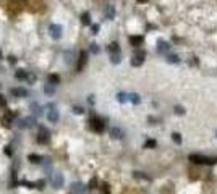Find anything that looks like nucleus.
I'll return each mask as SVG.
<instances>
[{
  "label": "nucleus",
  "mask_w": 217,
  "mask_h": 194,
  "mask_svg": "<svg viewBox=\"0 0 217 194\" xmlns=\"http://www.w3.org/2000/svg\"><path fill=\"white\" fill-rule=\"evenodd\" d=\"M143 62H144V52H138V54L131 58V65H133V66H141Z\"/></svg>",
  "instance_id": "nucleus-6"
},
{
  "label": "nucleus",
  "mask_w": 217,
  "mask_h": 194,
  "mask_svg": "<svg viewBox=\"0 0 217 194\" xmlns=\"http://www.w3.org/2000/svg\"><path fill=\"white\" fill-rule=\"evenodd\" d=\"M31 112H33V113H34V117H40V115H42V107H40L39 104H36V102H33V104H31Z\"/></svg>",
  "instance_id": "nucleus-10"
},
{
  "label": "nucleus",
  "mask_w": 217,
  "mask_h": 194,
  "mask_svg": "<svg viewBox=\"0 0 217 194\" xmlns=\"http://www.w3.org/2000/svg\"><path fill=\"white\" fill-rule=\"evenodd\" d=\"M104 13H106V16L109 18V20H113V18H115V8H113L112 5L106 7V11H104Z\"/></svg>",
  "instance_id": "nucleus-16"
},
{
  "label": "nucleus",
  "mask_w": 217,
  "mask_h": 194,
  "mask_svg": "<svg viewBox=\"0 0 217 194\" xmlns=\"http://www.w3.org/2000/svg\"><path fill=\"white\" fill-rule=\"evenodd\" d=\"M128 100H130L131 104L138 105L141 102V97H139V94H136V92H131V94H128Z\"/></svg>",
  "instance_id": "nucleus-14"
},
{
  "label": "nucleus",
  "mask_w": 217,
  "mask_h": 194,
  "mask_svg": "<svg viewBox=\"0 0 217 194\" xmlns=\"http://www.w3.org/2000/svg\"><path fill=\"white\" fill-rule=\"evenodd\" d=\"M99 31V24H92V34H97Z\"/></svg>",
  "instance_id": "nucleus-32"
},
{
  "label": "nucleus",
  "mask_w": 217,
  "mask_h": 194,
  "mask_svg": "<svg viewBox=\"0 0 217 194\" xmlns=\"http://www.w3.org/2000/svg\"><path fill=\"white\" fill-rule=\"evenodd\" d=\"M190 160H191V162H194V164H214L211 159H204V157H201V155H196V154L190 155Z\"/></svg>",
  "instance_id": "nucleus-5"
},
{
  "label": "nucleus",
  "mask_w": 217,
  "mask_h": 194,
  "mask_svg": "<svg viewBox=\"0 0 217 194\" xmlns=\"http://www.w3.org/2000/svg\"><path fill=\"white\" fill-rule=\"evenodd\" d=\"M130 42H131L133 47H139V45L143 44V37L141 36H131V37H130Z\"/></svg>",
  "instance_id": "nucleus-13"
},
{
  "label": "nucleus",
  "mask_w": 217,
  "mask_h": 194,
  "mask_svg": "<svg viewBox=\"0 0 217 194\" xmlns=\"http://www.w3.org/2000/svg\"><path fill=\"white\" fill-rule=\"evenodd\" d=\"M0 58H2V52H0Z\"/></svg>",
  "instance_id": "nucleus-37"
},
{
  "label": "nucleus",
  "mask_w": 217,
  "mask_h": 194,
  "mask_svg": "<svg viewBox=\"0 0 217 194\" xmlns=\"http://www.w3.org/2000/svg\"><path fill=\"white\" fill-rule=\"evenodd\" d=\"M44 94L49 95V97H52V95L55 94V86L54 84H46L44 86Z\"/></svg>",
  "instance_id": "nucleus-15"
},
{
  "label": "nucleus",
  "mask_w": 217,
  "mask_h": 194,
  "mask_svg": "<svg viewBox=\"0 0 217 194\" xmlns=\"http://www.w3.org/2000/svg\"><path fill=\"white\" fill-rule=\"evenodd\" d=\"M81 23H83L84 26H89V24H91V15H89L88 11H84V13L81 15Z\"/></svg>",
  "instance_id": "nucleus-19"
},
{
  "label": "nucleus",
  "mask_w": 217,
  "mask_h": 194,
  "mask_svg": "<svg viewBox=\"0 0 217 194\" xmlns=\"http://www.w3.org/2000/svg\"><path fill=\"white\" fill-rule=\"evenodd\" d=\"M112 63H113V65H117V63H120V55H118V54H112Z\"/></svg>",
  "instance_id": "nucleus-26"
},
{
  "label": "nucleus",
  "mask_w": 217,
  "mask_h": 194,
  "mask_svg": "<svg viewBox=\"0 0 217 194\" xmlns=\"http://www.w3.org/2000/svg\"><path fill=\"white\" fill-rule=\"evenodd\" d=\"M99 50L101 49H99V45L97 44H91V52L92 54H99Z\"/></svg>",
  "instance_id": "nucleus-29"
},
{
  "label": "nucleus",
  "mask_w": 217,
  "mask_h": 194,
  "mask_svg": "<svg viewBox=\"0 0 217 194\" xmlns=\"http://www.w3.org/2000/svg\"><path fill=\"white\" fill-rule=\"evenodd\" d=\"M117 100H118L120 104L128 102V94H126V92H118V94H117Z\"/></svg>",
  "instance_id": "nucleus-22"
},
{
  "label": "nucleus",
  "mask_w": 217,
  "mask_h": 194,
  "mask_svg": "<svg viewBox=\"0 0 217 194\" xmlns=\"http://www.w3.org/2000/svg\"><path fill=\"white\" fill-rule=\"evenodd\" d=\"M40 131H42V133L39 134L37 141H39V142H42V144H46V142H49V131H47L46 128H40Z\"/></svg>",
  "instance_id": "nucleus-9"
},
{
  "label": "nucleus",
  "mask_w": 217,
  "mask_h": 194,
  "mask_svg": "<svg viewBox=\"0 0 217 194\" xmlns=\"http://www.w3.org/2000/svg\"><path fill=\"white\" fill-rule=\"evenodd\" d=\"M175 112H177L178 115H183V113H185V110H183L182 107H175Z\"/></svg>",
  "instance_id": "nucleus-31"
},
{
  "label": "nucleus",
  "mask_w": 217,
  "mask_h": 194,
  "mask_svg": "<svg viewBox=\"0 0 217 194\" xmlns=\"http://www.w3.org/2000/svg\"><path fill=\"white\" fill-rule=\"evenodd\" d=\"M96 184H97V179L94 178V179H92V181H91V183H89V189H92V188H94V186H96Z\"/></svg>",
  "instance_id": "nucleus-34"
},
{
  "label": "nucleus",
  "mask_w": 217,
  "mask_h": 194,
  "mask_svg": "<svg viewBox=\"0 0 217 194\" xmlns=\"http://www.w3.org/2000/svg\"><path fill=\"white\" fill-rule=\"evenodd\" d=\"M146 147H156V141H152V139H149V141H146Z\"/></svg>",
  "instance_id": "nucleus-30"
},
{
  "label": "nucleus",
  "mask_w": 217,
  "mask_h": 194,
  "mask_svg": "<svg viewBox=\"0 0 217 194\" xmlns=\"http://www.w3.org/2000/svg\"><path fill=\"white\" fill-rule=\"evenodd\" d=\"M110 136L113 138V139H120V138H123V133H121V129H118V128H112L110 129Z\"/></svg>",
  "instance_id": "nucleus-17"
},
{
  "label": "nucleus",
  "mask_w": 217,
  "mask_h": 194,
  "mask_svg": "<svg viewBox=\"0 0 217 194\" xmlns=\"http://www.w3.org/2000/svg\"><path fill=\"white\" fill-rule=\"evenodd\" d=\"M50 183H52V188L55 189H60L62 186H63V183H65V179H63V175L62 173H52L50 175Z\"/></svg>",
  "instance_id": "nucleus-1"
},
{
  "label": "nucleus",
  "mask_w": 217,
  "mask_h": 194,
  "mask_svg": "<svg viewBox=\"0 0 217 194\" xmlns=\"http://www.w3.org/2000/svg\"><path fill=\"white\" fill-rule=\"evenodd\" d=\"M86 62H88V54H86V52H81L80 54V62H78V71L83 70V66L86 65Z\"/></svg>",
  "instance_id": "nucleus-11"
},
{
  "label": "nucleus",
  "mask_w": 217,
  "mask_h": 194,
  "mask_svg": "<svg viewBox=\"0 0 217 194\" xmlns=\"http://www.w3.org/2000/svg\"><path fill=\"white\" fill-rule=\"evenodd\" d=\"M11 94L15 95V97H28L29 92H28L25 87H13V89H11Z\"/></svg>",
  "instance_id": "nucleus-8"
},
{
  "label": "nucleus",
  "mask_w": 217,
  "mask_h": 194,
  "mask_svg": "<svg viewBox=\"0 0 217 194\" xmlns=\"http://www.w3.org/2000/svg\"><path fill=\"white\" fill-rule=\"evenodd\" d=\"M88 102H89V104H94V95H89V99H88Z\"/></svg>",
  "instance_id": "nucleus-35"
},
{
  "label": "nucleus",
  "mask_w": 217,
  "mask_h": 194,
  "mask_svg": "<svg viewBox=\"0 0 217 194\" xmlns=\"http://www.w3.org/2000/svg\"><path fill=\"white\" fill-rule=\"evenodd\" d=\"M91 123H92V129H94V131H97V133H102V131H104V128H106V124L102 123V120H99V118H94Z\"/></svg>",
  "instance_id": "nucleus-7"
},
{
  "label": "nucleus",
  "mask_w": 217,
  "mask_h": 194,
  "mask_svg": "<svg viewBox=\"0 0 217 194\" xmlns=\"http://www.w3.org/2000/svg\"><path fill=\"white\" fill-rule=\"evenodd\" d=\"M83 112H84V110H83V107H78V105H75V107H73V113H75V115H81Z\"/></svg>",
  "instance_id": "nucleus-28"
},
{
  "label": "nucleus",
  "mask_w": 217,
  "mask_h": 194,
  "mask_svg": "<svg viewBox=\"0 0 217 194\" xmlns=\"http://www.w3.org/2000/svg\"><path fill=\"white\" fill-rule=\"evenodd\" d=\"M107 50L110 52V54H118V50H120V47H118V44L117 42H112L109 47H107Z\"/></svg>",
  "instance_id": "nucleus-23"
},
{
  "label": "nucleus",
  "mask_w": 217,
  "mask_h": 194,
  "mask_svg": "<svg viewBox=\"0 0 217 194\" xmlns=\"http://www.w3.org/2000/svg\"><path fill=\"white\" fill-rule=\"evenodd\" d=\"M169 47H170V45L167 44L165 40H159V44H157V50H159V52H167Z\"/></svg>",
  "instance_id": "nucleus-20"
},
{
  "label": "nucleus",
  "mask_w": 217,
  "mask_h": 194,
  "mask_svg": "<svg viewBox=\"0 0 217 194\" xmlns=\"http://www.w3.org/2000/svg\"><path fill=\"white\" fill-rule=\"evenodd\" d=\"M36 124V117H28V118H23L20 121V128H31Z\"/></svg>",
  "instance_id": "nucleus-4"
},
{
  "label": "nucleus",
  "mask_w": 217,
  "mask_h": 194,
  "mask_svg": "<svg viewBox=\"0 0 217 194\" xmlns=\"http://www.w3.org/2000/svg\"><path fill=\"white\" fill-rule=\"evenodd\" d=\"M28 159H29L31 164H42V157L37 154H29L28 155Z\"/></svg>",
  "instance_id": "nucleus-18"
},
{
  "label": "nucleus",
  "mask_w": 217,
  "mask_h": 194,
  "mask_svg": "<svg viewBox=\"0 0 217 194\" xmlns=\"http://www.w3.org/2000/svg\"><path fill=\"white\" fill-rule=\"evenodd\" d=\"M49 83H50V84H58V83H60V76L58 75H50L49 76Z\"/></svg>",
  "instance_id": "nucleus-24"
},
{
  "label": "nucleus",
  "mask_w": 217,
  "mask_h": 194,
  "mask_svg": "<svg viewBox=\"0 0 217 194\" xmlns=\"http://www.w3.org/2000/svg\"><path fill=\"white\" fill-rule=\"evenodd\" d=\"M50 107V110L47 112V120L50 121V123H57L58 121V118H60V115H58V110L54 107V105H49Z\"/></svg>",
  "instance_id": "nucleus-3"
},
{
  "label": "nucleus",
  "mask_w": 217,
  "mask_h": 194,
  "mask_svg": "<svg viewBox=\"0 0 217 194\" xmlns=\"http://www.w3.org/2000/svg\"><path fill=\"white\" fill-rule=\"evenodd\" d=\"M15 76H16V79H20V81L25 79V81H26V78H28V71H25V70H18V71L15 73Z\"/></svg>",
  "instance_id": "nucleus-21"
},
{
  "label": "nucleus",
  "mask_w": 217,
  "mask_h": 194,
  "mask_svg": "<svg viewBox=\"0 0 217 194\" xmlns=\"http://www.w3.org/2000/svg\"><path fill=\"white\" fill-rule=\"evenodd\" d=\"M71 189H73V193H75V194H84L86 193V188L81 183H73Z\"/></svg>",
  "instance_id": "nucleus-12"
},
{
  "label": "nucleus",
  "mask_w": 217,
  "mask_h": 194,
  "mask_svg": "<svg viewBox=\"0 0 217 194\" xmlns=\"http://www.w3.org/2000/svg\"><path fill=\"white\" fill-rule=\"evenodd\" d=\"M8 62H10L11 65H13V63H16V57H13V55H10V57H8Z\"/></svg>",
  "instance_id": "nucleus-33"
},
{
  "label": "nucleus",
  "mask_w": 217,
  "mask_h": 194,
  "mask_svg": "<svg viewBox=\"0 0 217 194\" xmlns=\"http://www.w3.org/2000/svg\"><path fill=\"white\" fill-rule=\"evenodd\" d=\"M169 63H178V62H180V58H178L177 55H169Z\"/></svg>",
  "instance_id": "nucleus-25"
},
{
  "label": "nucleus",
  "mask_w": 217,
  "mask_h": 194,
  "mask_svg": "<svg viewBox=\"0 0 217 194\" xmlns=\"http://www.w3.org/2000/svg\"><path fill=\"white\" fill-rule=\"evenodd\" d=\"M138 2H147V0H138Z\"/></svg>",
  "instance_id": "nucleus-36"
},
{
  "label": "nucleus",
  "mask_w": 217,
  "mask_h": 194,
  "mask_svg": "<svg viewBox=\"0 0 217 194\" xmlns=\"http://www.w3.org/2000/svg\"><path fill=\"white\" fill-rule=\"evenodd\" d=\"M49 34H50L52 39L58 40L62 37V26L60 24H50L49 26Z\"/></svg>",
  "instance_id": "nucleus-2"
},
{
  "label": "nucleus",
  "mask_w": 217,
  "mask_h": 194,
  "mask_svg": "<svg viewBox=\"0 0 217 194\" xmlns=\"http://www.w3.org/2000/svg\"><path fill=\"white\" fill-rule=\"evenodd\" d=\"M172 139L175 141L177 144H182V138H180V134H178V133H173V134H172Z\"/></svg>",
  "instance_id": "nucleus-27"
}]
</instances>
